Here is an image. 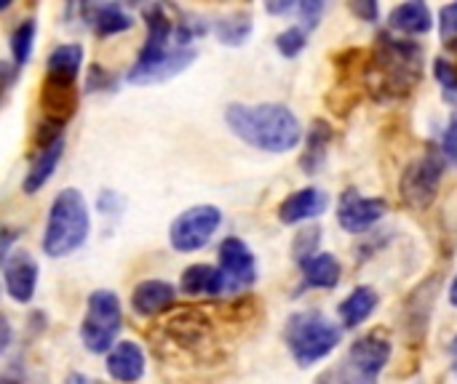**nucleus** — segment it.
Segmentation results:
<instances>
[{
  "mask_svg": "<svg viewBox=\"0 0 457 384\" xmlns=\"http://www.w3.org/2000/svg\"><path fill=\"white\" fill-rule=\"evenodd\" d=\"M225 123L241 142L273 155L295 150L303 139V126L287 104H230Z\"/></svg>",
  "mask_w": 457,
  "mask_h": 384,
  "instance_id": "obj_1",
  "label": "nucleus"
},
{
  "mask_svg": "<svg viewBox=\"0 0 457 384\" xmlns=\"http://www.w3.org/2000/svg\"><path fill=\"white\" fill-rule=\"evenodd\" d=\"M423 48L415 40L383 32L372 51L367 78L378 99H404L420 83Z\"/></svg>",
  "mask_w": 457,
  "mask_h": 384,
  "instance_id": "obj_2",
  "label": "nucleus"
},
{
  "mask_svg": "<svg viewBox=\"0 0 457 384\" xmlns=\"http://www.w3.org/2000/svg\"><path fill=\"white\" fill-rule=\"evenodd\" d=\"M91 233V214L86 198L75 187H64L56 192L48 208L46 230H43V254L51 259H62L83 249Z\"/></svg>",
  "mask_w": 457,
  "mask_h": 384,
  "instance_id": "obj_3",
  "label": "nucleus"
},
{
  "mask_svg": "<svg viewBox=\"0 0 457 384\" xmlns=\"http://www.w3.org/2000/svg\"><path fill=\"white\" fill-rule=\"evenodd\" d=\"M343 329L335 326L324 313L319 310H303L289 315L284 326L287 347L300 369H308L319 361H324L337 345H340Z\"/></svg>",
  "mask_w": 457,
  "mask_h": 384,
  "instance_id": "obj_4",
  "label": "nucleus"
},
{
  "mask_svg": "<svg viewBox=\"0 0 457 384\" xmlns=\"http://www.w3.org/2000/svg\"><path fill=\"white\" fill-rule=\"evenodd\" d=\"M123 326L120 299L110 289H96L88 294L86 315L80 323V342L88 353L104 355L118 345V334Z\"/></svg>",
  "mask_w": 457,
  "mask_h": 384,
  "instance_id": "obj_5",
  "label": "nucleus"
},
{
  "mask_svg": "<svg viewBox=\"0 0 457 384\" xmlns=\"http://www.w3.org/2000/svg\"><path fill=\"white\" fill-rule=\"evenodd\" d=\"M442 176H445V155L439 150H428L420 158H415L404 168L399 182V195L404 206H410L412 211L431 208L439 195Z\"/></svg>",
  "mask_w": 457,
  "mask_h": 384,
  "instance_id": "obj_6",
  "label": "nucleus"
},
{
  "mask_svg": "<svg viewBox=\"0 0 457 384\" xmlns=\"http://www.w3.org/2000/svg\"><path fill=\"white\" fill-rule=\"evenodd\" d=\"M220 225H222V211L217 206H209V203L193 206L171 222L169 243L179 254L201 251L212 241V235L220 230Z\"/></svg>",
  "mask_w": 457,
  "mask_h": 384,
  "instance_id": "obj_7",
  "label": "nucleus"
},
{
  "mask_svg": "<svg viewBox=\"0 0 457 384\" xmlns=\"http://www.w3.org/2000/svg\"><path fill=\"white\" fill-rule=\"evenodd\" d=\"M217 270L225 281V294H238L257 283V259L241 238L230 235L222 241Z\"/></svg>",
  "mask_w": 457,
  "mask_h": 384,
  "instance_id": "obj_8",
  "label": "nucleus"
},
{
  "mask_svg": "<svg viewBox=\"0 0 457 384\" xmlns=\"http://www.w3.org/2000/svg\"><path fill=\"white\" fill-rule=\"evenodd\" d=\"M388 361H391V342L383 331H372V334L359 337L351 345L348 358H345V364L367 384H375V380L388 366Z\"/></svg>",
  "mask_w": 457,
  "mask_h": 384,
  "instance_id": "obj_9",
  "label": "nucleus"
},
{
  "mask_svg": "<svg viewBox=\"0 0 457 384\" xmlns=\"http://www.w3.org/2000/svg\"><path fill=\"white\" fill-rule=\"evenodd\" d=\"M388 214V203L383 198H364L359 190H345L337 206V222L345 233H367Z\"/></svg>",
  "mask_w": 457,
  "mask_h": 384,
  "instance_id": "obj_10",
  "label": "nucleus"
},
{
  "mask_svg": "<svg viewBox=\"0 0 457 384\" xmlns=\"http://www.w3.org/2000/svg\"><path fill=\"white\" fill-rule=\"evenodd\" d=\"M3 286L5 294L16 302V305H29L35 299V289H37V275L40 267L35 262V257H29L27 251H13L3 265Z\"/></svg>",
  "mask_w": 457,
  "mask_h": 384,
  "instance_id": "obj_11",
  "label": "nucleus"
},
{
  "mask_svg": "<svg viewBox=\"0 0 457 384\" xmlns=\"http://www.w3.org/2000/svg\"><path fill=\"white\" fill-rule=\"evenodd\" d=\"M80 19L96 37H112L134 27V16L120 3H83Z\"/></svg>",
  "mask_w": 457,
  "mask_h": 384,
  "instance_id": "obj_12",
  "label": "nucleus"
},
{
  "mask_svg": "<svg viewBox=\"0 0 457 384\" xmlns=\"http://www.w3.org/2000/svg\"><path fill=\"white\" fill-rule=\"evenodd\" d=\"M195 48H171L161 61H155L147 69H129L126 72V83L131 86H153V83H163L179 72H185L193 61H195Z\"/></svg>",
  "mask_w": 457,
  "mask_h": 384,
  "instance_id": "obj_13",
  "label": "nucleus"
},
{
  "mask_svg": "<svg viewBox=\"0 0 457 384\" xmlns=\"http://www.w3.org/2000/svg\"><path fill=\"white\" fill-rule=\"evenodd\" d=\"M329 208V195L319 187H303L292 192L281 206H278V219L284 225H300L305 219H316Z\"/></svg>",
  "mask_w": 457,
  "mask_h": 384,
  "instance_id": "obj_14",
  "label": "nucleus"
},
{
  "mask_svg": "<svg viewBox=\"0 0 457 384\" xmlns=\"http://www.w3.org/2000/svg\"><path fill=\"white\" fill-rule=\"evenodd\" d=\"M107 374L110 380H115L118 384H137L145 377V353L137 342L126 339L118 342L110 353H107Z\"/></svg>",
  "mask_w": 457,
  "mask_h": 384,
  "instance_id": "obj_15",
  "label": "nucleus"
},
{
  "mask_svg": "<svg viewBox=\"0 0 457 384\" xmlns=\"http://www.w3.org/2000/svg\"><path fill=\"white\" fill-rule=\"evenodd\" d=\"M177 299V291L166 281H142L131 291V310L139 318H155L166 313Z\"/></svg>",
  "mask_w": 457,
  "mask_h": 384,
  "instance_id": "obj_16",
  "label": "nucleus"
},
{
  "mask_svg": "<svg viewBox=\"0 0 457 384\" xmlns=\"http://www.w3.org/2000/svg\"><path fill=\"white\" fill-rule=\"evenodd\" d=\"M62 155H64V136H59L56 142H51V144H46V147H40L35 152L32 166H29V171H27V176L21 182L24 195H35L48 184V179L54 176L56 166L62 160Z\"/></svg>",
  "mask_w": 457,
  "mask_h": 384,
  "instance_id": "obj_17",
  "label": "nucleus"
},
{
  "mask_svg": "<svg viewBox=\"0 0 457 384\" xmlns=\"http://www.w3.org/2000/svg\"><path fill=\"white\" fill-rule=\"evenodd\" d=\"M83 43H62L56 45L48 59H46V80H59V83H75L80 69H83Z\"/></svg>",
  "mask_w": 457,
  "mask_h": 384,
  "instance_id": "obj_18",
  "label": "nucleus"
},
{
  "mask_svg": "<svg viewBox=\"0 0 457 384\" xmlns=\"http://www.w3.org/2000/svg\"><path fill=\"white\" fill-rule=\"evenodd\" d=\"M329 144H332V128L327 120H313L311 128H308V136H305V150L300 155V168L303 174H319L329 158Z\"/></svg>",
  "mask_w": 457,
  "mask_h": 384,
  "instance_id": "obj_19",
  "label": "nucleus"
},
{
  "mask_svg": "<svg viewBox=\"0 0 457 384\" xmlns=\"http://www.w3.org/2000/svg\"><path fill=\"white\" fill-rule=\"evenodd\" d=\"M388 27L402 32V35H426L434 27V13L426 3L415 0V3H402L391 11L388 16Z\"/></svg>",
  "mask_w": 457,
  "mask_h": 384,
  "instance_id": "obj_20",
  "label": "nucleus"
},
{
  "mask_svg": "<svg viewBox=\"0 0 457 384\" xmlns=\"http://www.w3.org/2000/svg\"><path fill=\"white\" fill-rule=\"evenodd\" d=\"M179 289L187 297H222L225 281L212 265H190L179 278Z\"/></svg>",
  "mask_w": 457,
  "mask_h": 384,
  "instance_id": "obj_21",
  "label": "nucleus"
},
{
  "mask_svg": "<svg viewBox=\"0 0 457 384\" xmlns=\"http://www.w3.org/2000/svg\"><path fill=\"white\" fill-rule=\"evenodd\" d=\"M300 270L308 289H335L343 278V267L335 254H316L300 262Z\"/></svg>",
  "mask_w": 457,
  "mask_h": 384,
  "instance_id": "obj_22",
  "label": "nucleus"
},
{
  "mask_svg": "<svg viewBox=\"0 0 457 384\" xmlns=\"http://www.w3.org/2000/svg\"><path fill=\"white\" fill-rule=\"evenodd\" d=\"M375 307H378V291L370 286H359L340 302L337 313L345 329H356L375 313Z\"/></svg>",
  "mask_w": 457,
  "mask_h": 384,
  "instance_id": "obj_23",
  "label": "nucleus"
},
{
  "mask_svg": "<svg viewBox=\"0 0 457 384\" xmlns=\"http://www.w3.org/2000/svg\"><path fill=\"white\" fill-rule=\"evenodd\" d=\"M212 29H214V35H217L220 43L236 48V45H244L249 40V35L254 29V21H252V13L249 11H233L228 16L214 19L212 21Z\"/></svg>",
  "mask_w": 457,
  "mask_h": 384,
  "instance_id": "obj_24",
  "label": "nucleus"
},
{
  "mask_svg": "<svg viewBox=\"0 0 457 384\" xmlns=\"http://www.w3.org/2000/svg\"><path fill=\"white\" fill-rule=\"evenodd\" d=\"M35 37H37V21L32 16L21 19L13 32H11V59H13V69L19 72L29 56H32V48H35Z\"/></svg>",
  "mask_w": 457,
  "mask_h": 384,
  "instance_id": "obj_25",
  "label": "nucleus"
},
{
  "mask_svg": "<svg viewBox=\"0 0 457 384\" xmlns=\"http://www.w3.org/2000/svg\"><path fill=\"white\" fill-rule=\"evenodd\" d=\"M308 45V32L303 27H287L284 32L276 35V51L287 59H295L305 51Z\"/></svg>",
  "mask_w": 457,
  "mask_h": 384,
  "instance_id": "obj_26",
  "label": "nucleus"
},
{
  "mask_svg": "<svg viewBox=\"0 0 457 384\" xmlns=\"http://www.w3.org/2000/svg\"><path fill=\"white\" fill-rule=\"evenodd\" d=\"M118 88V78L104 69L102 64H91L83 80V91L86 94H102V91H115Z\"/></svg>",
  "mask_w": 457,
  "mask_h": 384,
  "instance_id": "obj_27",
  "label": "nucleus"
},
{
  "mask_svg": "<svg viewBox=\"0 0 457 384\" xmlns=\"http://www.w3.org/2000/svg\"><path fill=\"white\" fill-rule=\"evenodd\" d=\"M434 78L439 80L447 99H457V59L439 56L434 61Z\"/></svg>",
  "mask_w": 457,
  "mask_h": 384,
  "instance_id": "obj_28",
  "label": "nucleus"
},
{
  "mask_svg": "<svg viewBox=\"0 0 457 384\" xmlns=\"http://www.w3.org/2000/svg\"><path fill=\"white\" fill-rule=\"evenodd\" d=\"M319 241H321V230H319V227H311V230L297 233L295 246H292L295 259H297V262H305V259L316 257V254H319V251H316V249H319Z\"/></svg>",
  "mask_w": 457,
  "mask_h": 384,
  "instance_id": "obj_29",
  "label": "nucleus"
},
{
  "mask_svg": "<svg viewBox=\"0 0 457 384\" xmlns=\"http://www.w3.org/2000/svg\"><path fill=\"white\" fill-rule=\"evenodd\" d=\"M324 11H327V3H321V0H303V3H297V16L303 21V29L305 32L316 29Z\"/></svg>",
  "mask_w": 457,
  "mask_h": 384,
  "instance_id": "obj_30",
  "label": "nucleus"
},
{
  "mask_svg": "<svg viewBox=\"0 0 457 384\" xmlns=\"http://www.w3.org/2000/svg\"><path fill=\"white\" fill-rule=\"evenodd\" d=\"M319 384H367L345 361L340 364V366H335V369H329L321 380H319Z\"/></svg>",
  "mask_w": 457,
  "mask_h": 384,
  "instance_id": "obj_31",
  "label": "nucleus"
},
{
  "mask_svg": "<svg viewBox=\"0 0 457 384\" xmlns=\"http://www.w3.org/2000/svg\"><path fill=\"white\" fill-rule=\"evenodd\" d=\"M439 35H442V43L457 37V3L442 5V11H439Z\"/></svg>",
  "mask_w": 457,
  "mask_h": 384,
  "instance_id": "obj_32",
  "label": "nucleus"
},
{
  "mask_svg": "<svg viewBox=\"0 0 457 384\" xmlns=\"http://www.w3.org/2000/svg\"><path fill=\"white\" fill-rule=\"evenodd\" d=\"M442 152L453 160V166H457V112H453L450 126L445 131V142H442Z\"/></svg>",
  "mask_w": 457,
  "mask_h": 384,
  "instance_id": "obj_33",
  "label": "nucleus"
},
{
  "mask_svg": "<svg viewBox=\"0 0 457 384\" xmlns=\"http://www.w3.org/2000/svg\"><path fill=\"white\" fill-rule=\"evenodd\" d=\"M120 208H123V198H120L118 192L104 190V192L99 195V211H102V214H107V217H118V214H120Z\"/></svg>",
  "mask_w": 457,
  "mask_h": 384,
  "instance_id": "obj_34",
  "label": "nucleus"
},
{
  "mask_svg": "<svg viewBox=\"0 0 457 384\" xmlns=\"http://www.w3.org/2000/svg\"><path fill=\"white\" fill-rule=\"evenodd\" d=\"M348 8H351V13H356L361 21H378V13H380V8H378L375 0H356V3H351Z\"/></svg>",
  "mask_w": 457,
  "mask_h": 384,
  "instance_id": "obj_35",
  "label": "nucleus"
},
{
  "mask_svg": "<svg viewBox=\"0 0 457 384\" xmlns=\"http://www.w3.org/2000/svg\"><path fill=\"white\" fill-rule=\"evenodd\" d=\"M16 241H19V230H11V227H0V265L16 251L13 246H16Z\"/></svg>",
  "mask_w": 457,
  "mask_h": 384,
  "instance_id": "obj_36",
  "label": "nucleus"
},
{
  "mask_svg": "<svg viewBox=\"0 0 457 384\" xmlns=\"http://www.w3.org/2000/svg\"><path fill=\"white\" fill-rule=\"evenodd\" d=\"M13 78H16V69H13V64H8V61H0V99H3V96H5V91L11 88Z\"/></svg>",
  "mask_w": 457,
  "mask_h": 384,
  "instance_id": "obj_37",
  "label": "nucleus"
},
{
  "mask_svg": "<svg viewBox=\"0 0 457 384\" xmlns=\"http://www.w3.org/2000/svg\"><path fill=\"white\" fill-rule=\"evenodd\" d=\"M11 337H13V331H11V323H8V318L0 313V355L11 347Z\"/></svg>",
  "mask_w": 457,
  "mask_h": 384,
  "instance_id": "obj_38",
  "label": "nucleus"
},
{
  "mask_svg": "<svg viewBox=\"0 0 457 384\" xmlns=\"http://www.w3.org/2000/svg\"><path fill=\"white\" fill-rule=\"evenodd\" d=\"M265 11H268V13H292V11H297V3H292V0H284V3H268V5H265Z\"/></svg>",
  "mask_w": 457,
  "mask_h": 384,
  "instance_id": "obj_39",
  "label": "nucleus"
},
{
  "mask_svg": "<svg viewBox=\"0 0 457 384\" xmlns=\"http://www.w3.org/2000/svg\"><path fill=\"white\" fill-rule=\"evenodd\" d=\"M64 384H99V382L88 380V377H86V374H80V372H72V374H67Z\"/></svg>",
  "mask_w": 457,
  "mask_h": 384,
  "instance_id": "obj_40",
  "label": "nucleus"
},
{
  "mask_svg": "<svg viewBox=\"0 0 457 384\" xmlns=\"http://www.w3.org/2000/svg\"><path fill=\"white\" fill-rule=\"evenodd\" d=\"M450 305L457 307V278L453 281V286H450Z\"/></svg>",
  "mask_w": 457,
  "mask_h": 384,
  "instance_id": "obj_41",
  "label": "nucleus"
},
{
  "mask_svg": "<svg viewBox=\"0 0 457 384\" xmlns=\"http://www.w3.org/2000/svg\"><path fill=\"white\" fill-rule=\"evenodd\" d=\"M453 358H455V374H457V337L453 339Z\"/></svg>",
  "mask_w": 457,
  "mask_h": 384,
  "instance_id": "obj_42",
  "label": "nucleus"
}]
</instances>
